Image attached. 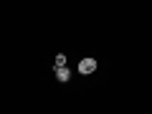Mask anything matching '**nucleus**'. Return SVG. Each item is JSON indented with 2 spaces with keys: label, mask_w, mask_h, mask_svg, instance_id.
I'll return each mask as SVG.
<instances>
[{
  "label": "nucleus",
  "mask_w": 152,
  "mask_h": 114,
  "mask_svg": "<svg viewBox=\"0 0 152 114\" xmlns=\"http://www.w3.org/2000/svg\"><path fill=\"white\" fill-rule=\"evenodd\" d=\"M64 66H66V56L58 53V56H56V69H64Z\"/></svg>",
  "instance_id": "3"
},
{
  "label": "nucleus",
  "mask_w": 152,
  "mask_h": 114,
  "mask_svg": "<svg viewBox=\"0 0 152 114\" xmlns=\"http://www.w3.org/2000/svg\"><path fill=\"white\" fill-rule=\"evenodd\" d=\"M56 79H58L61 84H66V81L71 79V71L66 69V66H64V69H56Z\"/></svg>",
  "instance_id": "2"
},
{
  "label": "nucleus",
  "mask_w": 152,
  "mask_h": 114,
  "mask_svg": "<svg viewBox=\"0 0 152 114\" xmlns=\"http://www.w3.org/2000/svg\"><path fill=\"white\" fill-rule=\"evenodd\" d=\"M96 71V58H81L79 61V74H84V76H89V74H94Z\"/></svg>",
  "instance_id": "1"
}]
</instances>
